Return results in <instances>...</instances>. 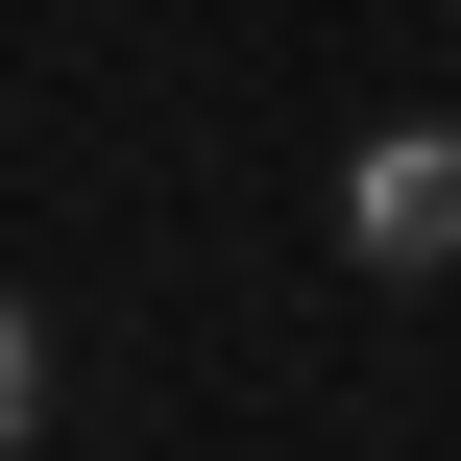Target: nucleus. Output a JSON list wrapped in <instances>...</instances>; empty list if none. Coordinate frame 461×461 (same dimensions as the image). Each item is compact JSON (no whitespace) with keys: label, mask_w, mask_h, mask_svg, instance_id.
Wrapping results in <instances>:
<instances>
[{"label":"nucleus","mask_w":461,"mask_h":461,"mask_svg":"<svg viewBox=\"0 0 461 461\" xmlns=\"http://www.w3.org/2000/svg\"><path fill=\"white\" fill-rule=\"evenodd\" d=\"M340 243H365V267H461V122H389V146L340 170Z\"/></svg>","instance_id":"1"},{"label":"nucleus","mask_w":461,"mask_h":461,"mask_svg":"<svg viewBox=\"0 0 461 461\" xmlns=\"http://www.w3.org/2000/svg\"><path fill=\"white\" fill-rule=\"evenodd\" d=\"M24 413H49V316L0 292V461H24Z\"/></svg>","instance_id":"2"}]
</instances>
